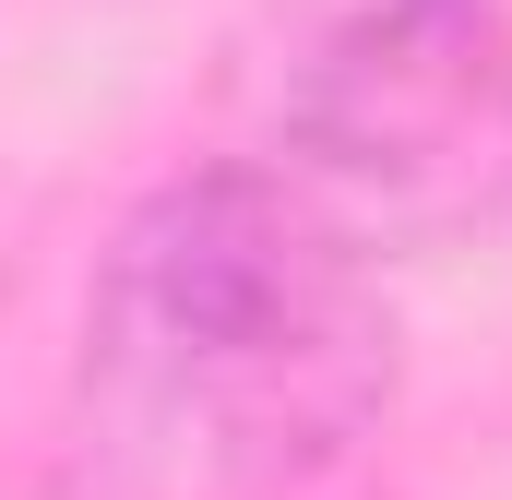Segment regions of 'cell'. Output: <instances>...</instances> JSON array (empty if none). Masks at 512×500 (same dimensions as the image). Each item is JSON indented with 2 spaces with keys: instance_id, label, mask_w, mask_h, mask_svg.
Returning a JSON list of instances; mask_svg holds the SVG:
<instances>
[{
  "instance_id": "6da1fadb",
  "label": "cell",
  "mask_w": 512,
  "mask_h": 500,
  "mask_svg": "<svg viewBox=\"0 0 512 500\" xmlns=\"http://www.w3.org/2000/svg\"><path fill=\"white\" fill-rule=\"evenodd\" d=\"M72 405V500H298L393 405V310L310 191L203 167L108 239Z\"/></svg>"
},
{
  "instance_id": "7a4b0ae2",
  "label": "cell",
  "mask_w": 512,
  "mask_h": 500,
  "mask_svg": "<svg viewBox=\"0 0 512 500\" xmlns=\"http://www.w3.org/2000/svg\"><path fill=\"white\" fill-rule=\"evenodd\" d=\"M286 131L358 191H441L512 143V24L489 0H382L310 60Z\"/></svg>"
}]
</instances>
